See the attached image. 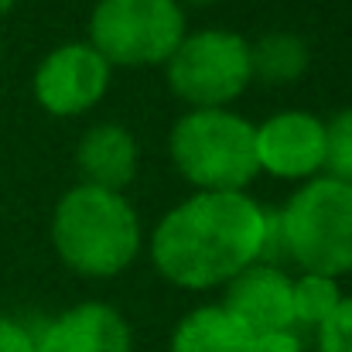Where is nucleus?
I'll use <instances>...</instances> for the list:
<instances>
[{"mask_svg":"<svg viewBox=\"0 0 352 352\" xmlns=\"http://www.w3.org/2000/svg\"><path fill=\"white\" fill-rule=\"evenodd\" d=\"M263 209L246 192H199L175 206L151 236V260L185 291L230 284L260 260Z\"/></svg>","mask_w":352,"mask_h":352,"instance_id":"1","label":"nucleus"},{"mask_svg":"<svg viewBox=\"0 0 352 352\" xmlns=\"http://www.w3.org/2000/svg\"><path fill=\"white\" fill-rule=\"evenodd\" d=\"M52 243L69 270L82 277H113L140 253V219L117 192L76 185L55 206Z\"/></svg>","mask_w":352,"mask_h":352,"instance_id":"2","label":"nucleus"},{"mask_svg":"<svg viewBox=\"0 0 352 352\" xmlns=\"http://www.w3.org/2000/svg\"><path fill=\"white\" fill-rule=\"evenodd\" d=\"M284 256L305 274L339 277L352 270V185L318 175L277 212Z\"/></svg>","mask_w":352,"mask_h":352,"instance_id":"3","label":"nucleus"},{"mask_svg":"<svg viewBox=\"0 0 352 352\" xmlns=\"http://www.w3.org/2000/svg\"><path fill=\"white\" fill-rule=\"evenodd\" d=\"M253 123L233 110H192L171 126L168 151L199 192H243L256 178Z\"/></svg>","mask_w":352,"mask_h":352,"instance_id":"4","label":"nucleus"},{"mask_svg":"<svg viewBox=\"0 0 352 352\" xmlns=\"http://www.w3.org/2000/svg\"><path fill=\"white\" fill-rule=\"evenodd\" d=\"M185 38L178 0H100L89 14V45L126 69L164 65Z\"/></svg>","mask_w":352,"mask_h":352,"instance_id":"5","label":"nucleus"},{"mask_svg":"<svg viewBox=\"0 0 352 352\" xmlns=\"http://www.w3.org/2000/svg\"><path fill=\"white\" fill-rule=\"evenodd\" d=\"M164 69L171 93L192 110H226L253 82L250 41L226 28H202L185 34Z\"/></svg>","mask_w":352,"mask_h":352,"instance_id":"6","label":"nucleus"},{"mask_svg":"<svg viewBox=\"0 0 352 352\" xmlns=\"http://www.w3.org/2000/svg\"><path fill=\"white\" fill-rule=\"evenodd\" d=\"M110 69L113 65L89 41L62 45L38 62L31 89L38 107L52 117H76L93 110L107 96Z\"/></svg>","mask_w":352,"mask_h":352,"instance_id":"7","label":"nucleus"},{"mask_svg":"<svg viewBox=\"0 0 352 352\" xmlns=\"http://www.w3.org/2000/svg\"><path fill=\"white\" fill-rule=\"evenodd\" d=\"M253 151L260 171L311 182L325 168V123L308 110H280L253 130Z\"/></svg>","mask_w":352,"mask_h":352,"instance_id":"8","label":"nucleus"},{"mask_svg":"<svg viewBox=\"0 0 352 352\" xmlns=\"http://www.w3.org/2000/svg\"><path fill=\"white\" fill-rule=\"evenodd\" d=\"M223 308L250 336L294 329V308H291V277L280 267L250 263L226 284Z\"/></svg>","mask_w":352,"mask_h":352,"instance_id":"9","label":"nucleus"},{"mask_svg":"<svg viewBox=\"0 0 352 352\" xmlns=\"http://www.w3.org/2000/svg\"><path fill=\"white\" fill-rule=\"evenodd\" d=\"M38 352H130V325L117 308L82 301L34 332Z\"/></svg>","mask_w":352,"mask_h":352,"instance_id":"10","label":"nucleus"},{"mask_svg":"<svg viewBox=\"0 0 352 352\" xmlns=\"http://www.w3.org/2000/svg\"><path fill=\"white\" fill-rule=\"evenodd\" d=\"M76 168H79L82 185L123 195V188L137 175V140H133V133L120 123L89 126L82 133L79 147H76Z\"/></svg>","mask_w":352,"mask_h":352,"instance_id":"11","label":"nucleus"},{"mask_svg":"<svg viewBox=\"0 0 352 352\" xmlns=\"http://www.w3.org/2000/svg\"><path fill=\"white\" fill-rule=\"evenodd\" d=\"M250 339L253 336L223 305H206L175 325L171 352H250Z\"/></svg>","mask_w":352,"mask_h":352,"instance_id":"12","label":"nucleus"},{"mask_svg":"<svg viewBox=\"0 0 352 352\" xmlns=\"http://www.w3.org/2000/svg\"><path fill=\"white\" fill-rule=\"evenodd\" d=\"M308 45L294 31H270L250 45V76L267 86H287L308 69Z\"/></svg>","mask_w":352,"mask_h":352,"instance_id":"13","label":"nucleus"},{"mask_svg":"<svg viewBox=\"0 0 352 352\" xmlns=\"http://www.w3.org/2000/svg\"><path fill=\"white\" fill-rule=\"evenodd\" d=\"M342 301V291L336 277L325 274H301L291 280V308H294V325H311L318 329Z\"/></svg>","mask_w":352,"mask_h":352,"instance_id":"14","label":"nucleus"},{"mask_svg":"<svg viewBox=\"0 0 352 352\" xmlns=\"http://www.w3.org/2000/svg\"><path fill=\"white\" fill-rule=\"evenodd\" d=\"M325 171L329 178L352 185V107L325 123Z\"/></svg>","mask_w":352,"mask_h":352,"instance_id":"15","label":"nucleus"},{"mask_svg":"<svg viewBox=\"0 0 352 352\" xmlns=\"http://www.w3.org/2000/svg\"><path fill=\"white\" fill-rule=\"evenodd\" d=\"M318 352H352V294L318 325Z\"/></svg>","mask_w":352,"mask_h":352,"instance_id":"16","label":"nucleus"},{"mask_svg":"<svg viewBox=\"0 0 352 352\" xmlns=\"http://www.w3.org/2000/svg\"><path fill=\"white\" fill-rule=\"evenodd\" d=\"M0 352H38L34 332L28 325L0 315Z\"/></svg>","mask_w":352,"mask_h":352,"instance_id":"17","label":"nucleus"},{"mask_svg":"<svg viewBox=\"0 0 352 352\" xmlns=\"http://www.w3.org/2000/svg\"><path fill=\"white\" fill-rule=\"evenodd\" d=\"M250 352H305L301 339L294 336V329H280V332H263L250 339Z\"/></svg>","mask_w":352,"mask_h":352,"instance_id":"18","label":"nucleus"},{"mask_svg":"<svg viewBox=\"0 0 352 352\" xmlns=\"http://www.w3.org/2000/svg\"><path fill=\"white\" fill-rule=\"evenodd\" d=\"M14 3H17V0H0V17H3V14H10V10H14Z\"/></svg>","mask_w":352,"mask_h":352,"instance_id":"19","label":"nucleus"},{"mask_svg":"<svg viewBox=\"0 0 352 352\" xmlns=\"http://www.w3.org/2000/svg\"><path fill=\"white\" fill-rule=\"evenodd\" d=\"M178 3H195V7H206V3H216V0H178Z\"/></svg>","mask_w":352,"mask_h":352,"instance_id":"20","label":"nucleus"}]
</instances>
